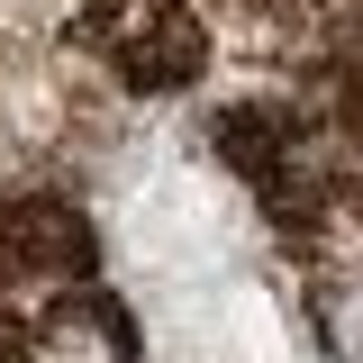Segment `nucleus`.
I'll use <instances>...</instances> for the list:
<instances>
[]
</instances>
